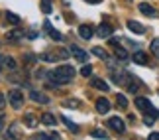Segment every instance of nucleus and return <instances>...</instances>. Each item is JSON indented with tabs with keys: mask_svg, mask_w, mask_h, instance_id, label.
I'll use <instances>...</instances> for the list:
<instances>
[{
	"mask_svg": "<svg viewBox=\"0 0 159 140\" xmlns=\"http://www.w3.org/2000/svg\"><path fill=\"white\" fill-rule=\"evenodd\" d=\"M75 77V69L71 65H59L49 73V79L55 85H65V83H71V79Z\"/></svg>",
	"mask_w": 159,
	"mask_h": 140,
	"instance_id": "obj_1",
	"label": "nucleus"
},
{
	"mask_svg": "<svg viewBox=\"0 0 159 140\" xmlns=\"http://www.w3.org/2000/svg\"><path fill=\"white\" fill-rule=\"evenodd\" d=\"M8 101L14 109H22L24 107V93L18 89H12V91H8Z\"/></svg>",
	"mask_w": 159,
	"mask_h": 140,
	"instance_id": "obj_2",
	"label": "nucleus"
},
{
	"mask_svg": "<svg viewBox=\"0 0 159 140\" xmlns=\"http://www.w3.org/2000/svg\"><path fill=\"white\" fill-rule=\"evenodd\" d=\"M136 107L139 109V111H143V113H149V114H153V117H157V113H155V109L151 107V103L145 99V97H136Z\"/></svg>",
	"mask_w": 159,
	"mask_h": 140,
	"instance_id": "obj_3",
	"label": "nucleus"
},
{
	"mask_svg": "<svg viewBox=\"0 0 159 140\" xmlns=\"http://www.w3.org/2000/svg\"><path fill=\"white\" fill-rule=\"evenodd\" d=\"M69 51L73 53V57H75L77 61H83V63L89 61V53L84 51V50H81L79 46H69Z\"/></svg>",
	"mask_w": 159,
	"mask_h": 140,
	"instance_id": "obj_4",
	"label": "nucleus"
},
{
	"mask_svg": "<svg viewBox=\"0 0 159 140\" xmlns=\"http://www.w3.org/2000/svg\"><path fill=\"white\" fill-rule=\"evenodd\" d=\"M108 126H110L112 130H116L118 134H122V132L126 130V124H124V120H122L120 117H110V118H108Z\"/></svg>",
	"mask_w": 159,
	"mask_h": 140,
	"instance_id": "obj_5",
	"label": "nucleus"
},
{
	"mask_svg": "<svg viewBox=\"0 0 159 140\" xmlns=\"http://www.w3.org/2000/svg\"><path fill=\"white\" fill-rule=\"evenodd\" d=\"M96 111H98L100 114H106L110 111V101L106 99V97H100V99H96Z\"/></svg>",
	"mask_w": 159,
	"mask_h": 140,
	"instance_id": "obj_6",
	"label": "nucleus"
},
{
	"mask_svg": "<svg viewBox=\"0 0 159 140\" xmlns=\"http://www.w3.org/2000/svg\"><path fill=\"white\" fill-rule=\"evenodd\" d=\"M79 36H81L83 40H90L94 36L93 26H90V24H83V26H79Z\"/></svg>",
	"mask_w": 159,
	"mask_h": 140,
	"instance_id": "obj_7",
	"label": "nucleus"
},
{
	"mask_svg": "<svg viewBox=\"0 0 159 140\" xmlns=\"http://www.w3.org/2000/svg\"><path fill=\"white\" fill-rule=\"evenodd\" d=\"M139 12H142V14H145V16H151V18L159 16V14H157V10H155L151 4H148V2H142V4H139Z\"/></svg>",
	"mask_w": 159,
	"mask_h": 140,
	"instance_id": "obj_8",
	"label": "nucleus"
},
{
	"mask_svg": "<svg viewBox=\"0 0 159 140\" xmlns=\"http://www.w3.org/2000/svg\"><path fill=\"white\" fill-rule=\"evenodd\" d=\"M112 26H110V24H100L98 28H96V34L100 36V38H110V36H112Z\"/></svg>",
	"mask_w": 159,
	"mask_h": 140,
	"instance_id": "obj_9",
	"label": "nucleus"
},
{
	"mask_svg": "<svg viewBox=\"0 0 159 140\" xmlns=\"http://www.w3.org/2000/svg\"><path fill=\"white\" fill-rule=\"evenodd\" d=\"M30 99H32V101H35V103H41V105L49 103V99H47V95L39 93V91H30Z\"/></svg>",
	"mask_w": 159,
	"mask_h": 140,
	"instance_id": "obj_10",
	"label": "nucleus"
},
{
	"mask_svg": "<svg viewBox=\"0 0 159 140\" xmlns=\"http://www.w3.org/2000/svg\"><path fill=\"white\" fill-rule=\"evenodd\" d=\"M128 30H130V32H134V34H143V32H145V28H143L139 22H136V20H130V22H128Z\"/></svg>",
	"mask_w": 159,
	"mask_h": 140,
	"instance_id": "obj_11",
	"label": "nucleus"
},
{
	"mask_svg": "<svg viewBox=\"0 0 159 140\" xmlns=\"http://www.w3.org/2000/svg\"><path fill=\"white\" fill-rule=\"evenodd\" d=\"M90 83H93L94 89H100V91H104V93L108 91V83L104 81V79H100V77H93V81H90Z\"/></svg>",
	"mask_w": 159,
	"mask_h": 140,
	"instance_id": "obj_12",
	"label": "nucleus"
},
{
	"mask_svg": "<svg viewBox=\"0 0 159 140\" xmlns=\"http://www.w3.org/2000/svg\"><path fill=\"white\" fill-rule=\"evenodd\" d=\"M41 123L47 124V126H55V124H57V118H55L51 113H43V114H41Z\"/></svg>",
	"mask_w": 159,
	"mask_h": 140,
	"instance_id": "obj_13",
	"label": "nucleus"
},
{
	"mask_svg": "<svg viewBox=\"0 0 159 140\" xmlns=\"http://www.w3.org/2000/svg\"><path fill=\"white\" fill-rule=\"evenodd\" d=\"M24 124H26L28 128H35V126H38V118H35L34 114H24Z\"/></svg>",
	"mask_w": 159,
	"mask_h": 140,
	"instance_id": "obj_14",
	"label": "nucleus"
},
{
	"mask_svg": "<svg viewBox=\"0 0 159 140\" xmlns=\"http://www.w3.org/2000/svg\"><path fill=\"white\" fill-rule=\"evenodd\" d=\"M134 61L139 63V65H145V63H148V56H145L143 51H136V53H134Z\"/></svg>",
	"mask_w": 159,
	"mask_h": 140,
	"instance_id": "obj_15",
	"label": "nucleus"
},
{
	"mask_svg": "<svg viewBox=\"0 0 159 140\" xmlns=\"http://www.w3.org/2000/svg\"><path fill=\"white\" fill-rule=\"evenodd\" d=\"M10 41H18L20 38H24V32L22 30H12V32H8V36H6Z\"/></svg>",
	"mask_w": 159,
	"mask_h": 140,
	"instance_id": "obj_16",
	"label": "nucleus"
},
{
	"mask_svg": "<svg viewBox=\"0 0 159 140\" xmlns=\"http://www.w3.org/2000/svg\"><path fill=\"white\" fill-rule=\"evenodd\" d=\"M114 53H116L118 59H128V51L124 50V47H120V46H114Z\"/></svg>",
	"mask_w": 159,
	"mask_h": 140,
	"instance_id": "obj_17",
	"label": "nucleus"
},
{
	"mask_svg": "<svg viewBox=\"0 0 159 140\" xmlns=\"http://www.w3.org/2000/svg\"><path fill=\"white\" fill-rule=\"evenodd\" d=\"M61 120H63V123L67 124V128H69L71 132H79V126H77L75 123H73L71 118H67V117H61Z\"/></svg>",
	"mask_w": 159,
	"mask_h": 140,
	"instance_id": "obj_18",
	"label": "nucleus"
},
{
	"mask_svg": "<svg viewBox=\"0 0 159 140\" xmlns=\"http://www.w3.org/2000/svg\"><path fill=\"white\" fill-rule=\"evenodd\" d=\"M6 20L10 24H14V26H18V24H20V16L14 14V12H6Z\"/></svg>",
	"mask_w": 159,
	"mask_h": 140,
	"instance_id": "obj_19",
	"label": "nucleus"
},
{
	"mask_svg": "<svg viewBox=\"0 0 159 140\" xmlns=\"http://www.w3.org/2000/svg\"><path fill=\"white\" fill-rule=\"evenodd\" d=\"M63 107H73V109H79V107H81V101H77V99H65V101H63Z\"/></svg>",
	"mask_w": 159,
	"mask_h": 140,
	"instance_id": "obj_20",
	"label": "nucleus"
},
{
	"mask_svg": "<svg viewBox=\"0 0 159 140\" xmlns=\"http://www.w3.org/2000/svg\"><path fill=\"white\" fill-rule=\"evenodd\" d=\"M116 105H118L120 109H126L128 107V99L124 95H116Z\"/></svg>",
	"mask_w": 159,
	"mask_h": 140,
	"instance_id": "obj_21",
	"label": "nucleus"
},
{
	"mask_svg": "<svg viewBox=\"0 0 159 140\" xmlns=\"http://www.w3.org/2000/svg\"><path fill=\"white\" fill-rule=\"evenodd\" d=\"M41 12L43 14H51V0H41Z\"/></svg>",
	"mask_w": 159,
	"mask_h": 140,
	"instance_id": "obj_22",
	"label": "nucleus"
},
{
	"mask_svg": "<svg viewBox=\"0 0 159 140\" xmlns=\"http://www.w3.org/2000/svg\"><path fill=\"white\" fill-rule=\"evenodd\" d=\"M93 53L96 57H100V59H108V53H106V50H102V47H94Z\"/></svg>",
	"mask_w": 159,
	"mask_h": 140,
	"instance_id": "obj_23",
	"label": "nucleus"
},
{
	"mask_svg": "<svg viewBox=\"0 0 159 140\" xmlns=\"http://www.w3.org/2000/svg\"><path fill=\"white\" fill-rule=\"evenodd\" d=\"M93 136L94 138H108V132L104 128H94L93 130Z\"/></svg>",
	"mask_w": 159,
	"mask_h": 140,
	"instance_id": "obj_24",
	"label": "nucleus"
},
{
	"mask_svg": "<svg viewBox=\"0 0 159 140\" xmlns=\"http://www.w3.org/2000/svg\"><path fill=\"white\" fill-rule=\"evenodd\" d=\"M151 53H153L155 57H159V38H155L151 41Z\"/></svg>",
	"mask_w": 159,
	"mask_h": 140,
	"instance_id": "obj_25",
	"label": "nucleus"
},
{
	"mask_svg": "<svg viewBox=\"0 0 159 140\" xmlns=\"http://www.w3.org/2000/svg\"><path fill=\"white\" fill-rule=\"evenodd\" d=\"M39 59H41V61H55V59H57V56H53V53H41Z\"/></svg>",
	"mask_w": 159,
	"mask_h": 140,
	"instance_id": "obj_26",
	"label": "nucleus"
},
{
	"mask_svg": "<svg viewBox=\"0 0 159 140\" xmlns=\"http://www.w3.org/2000/svg\"><path fill=\"white\" fill-rule=\"evenodd\" d=\"M4 65H6L8 69H16V59H14V57H6Z\"/></svg>",
	"mask_w": 159,
	"mask_h": 140,
	"instance_id": "obj_27",
	"label": "nucleus"
},
{
	"mask_svg": "<svg viewBox=\"0 0 159 140\" xmlns=\"http://www.w3.org/2000/svg\"><path fill=\"white\" fill-rule=\"evenodd\" d=\"M90 73H93V67H90L89 63H84V65H83V69H81V75H84V77H89Z\"/></svg>",
	"mask_w": 159,
	"mask_h": 140,
	"instance_id": "obj_28",
	"label": "nucleus"
},
{
	"mask_svg": "<svg viewBox=\"0 0 159 140\" xmlns=\"http://www.w3.org/2000/svg\"><path fill=\"white\" fill-rule=\"evenodd\" d=\"M8 136H20V130H18V124H12V128H10V132H8Z\"/></svg>",
	"mask_w": 159,
	"mask_h": 140,
	"instance_id": "obj_29",
	"label": "nucleus"
},
{
	"mask_svg": "<svg viewBox=\"0 0 159 140\" xmlns=\"http://www.w3.org/2000/svg\"><path fill=\"white\" fill-rule=\"evenodd\" d=\"M138 87H139V83H138V81H134V83H130V85H128V91H130V93H136V91H138Z\"/></svg>",
	"mask_w": 159,
	"mask_h": 140,
	"instance_id": "obj_30",
	"label": "nucleus"
},
{
	"mask_svg": "<svg viewBox=\"0 0 159 140\" xmlns=\"http://www.w3.org/2000/svg\"><path fill=\"white\" fill-rule=\"evenodd\" d=\"M49 36H51L53 40H57V41H59V40H63V36H61L59 32H55V30H51V32H49Z\"/></svg>",
	"mask_w": 159,
	"mask_h": 140,
	"instance_id": "obj_31",
	"label": "nucleus"
},
{
	"mask_svg": "<svg viewBox=\"0 0 159 140\" xmlns=\"http://www.w3.org/2000/svg\"><path fill=\"white\" fill-rule=\"evenodd\" d=\"M4 105H6V97H4V95H0V111L4 109Z\"/></svg>",
	"mask_w": 159,
	"mask_h": 140,
	"instance_id": "obj_32",
	"label": "nucleus"
},
{
	"mask_svg": "<svg viewBox=\"0 0 159 140\" xmlns=\"http://www.w3.org/2000/svg\"><path fill=\"white\" fill-rule=\"evenodd\" d=\"M4 61H6V56H0V69H2V65H4Z\"/></svg>",
	"mask_w": 159,
	"mask_h": 140,
	"instance_id": "obj_33",
	"label": "nucleus"
},
{
	"mask_svg": "<svg viewBox=\"0 0 159 140\" xmlns=\"http://www.w3.org/2000/svg\"><path fill=\"white\" fill-rule=\"evenodd\" d=\"M2 128H4V117L0 114V130H2Z\"/></svg>",
	"mask_w": 159,
	"mask_h": 140,
	"instance_id": "obj_34",
	"label": "nucleus"
},
{
	"mask_svg": "<svg viewBox=\"0 0 159 140\" xmlns=\"http://www.w3.org/2000/svg\"><path fill=\"white\" fill-rule=\"evenodd\" d=\"M87 2H89V4H100L102 0H87Z\"/></svg>",
	"mask_w": 159,
	"mask_h": 140,
	"instance_id": "obj_35",
	"label": "nucleus"
},
{
	"mask_svg": "<svg viewBox=\"0 0 159 140\" xmlns=\"http://www.w3.org/2000/svg\"><path fill=\"white\" fill-rule=\"evenodd\" d=\"M149 138H159V132H151V134H149Z\"/></svg>",
	"mask_w": 159,
	"mask_h": 140,
	"instance_id": "obj_36",
	"label": "nucleus"
}]
</instances>
